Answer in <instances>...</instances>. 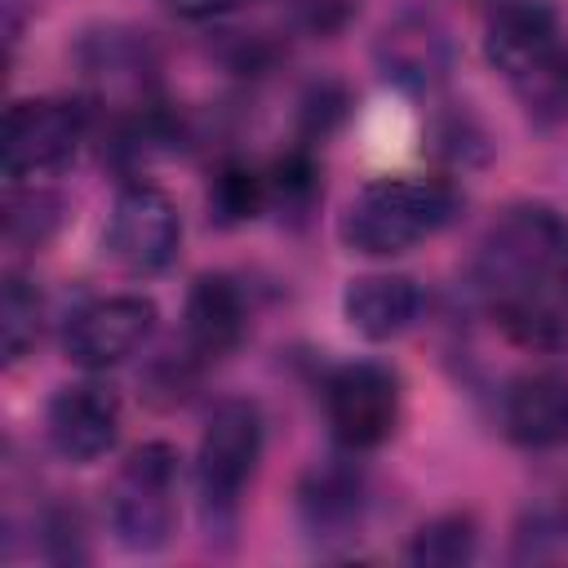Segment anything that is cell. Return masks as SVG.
Instances as JSON below:
<instances>
[{"label":"cell","instance_id":"cell-14","mask_svg":"<svg viewBox=\"0 0 568 568\" xmlns=\"http://www.w3.org/2000/svg\"><path fill=\"white\" fill-rule=\"evenodd\" d=\"M342 315L346 324L368 337V342H390L399 333H408L422 315V288L408 275H390V271H373L346 284L342 293Z\"/></svg>","mask_w":568,"mask_h":568},{"label":"cell","instance_id":"cell-12","mask_svg":"<svg viewBox=\"0 0 568 568\" xmlns=\"http://www.w3.org/2000/svg\"><path fill=\"white\" fill-rule=\"evenodd\" d=\"M373 53L382 75L395 80L399 89H435L453 67L448 27L426 9H408L395 22H386Z\"/></svg>","mask_w":568,"mask_h":568},{"label":"cell","instance_id":"cell-7","mask_svg":"<svg viewBox=\"0 0 568 568\" xmlns=\"http://www.w3.org/2000/svg\"><path fill=\"white\" fill-rule=\"evenodd\" d=\"M155 328V302L142 293H115V297H98L89 306H80L67 324V359L102 373L124 364L129 355L142 351V342Z\"/></svg>","mask_w":568,"mask_h":568},{"label":"cell","instance_id":"cell-26","mask_svg":"<svg viewBox=\"0 0 568 568\" xmlns=\"http://www.w3.org/2000/svg\"><path fill=\"white\" fill-rule=\"evenodd\" d=\"M342 115H346V93L337 84H315L306 93V102H302V129H306V138H328Z\"/></svg>","mask_w":568,"mask_h":568},{"label":"cell","instance_id":"cell-9","mask_svg":"<svg viewBox=\"0 0 568 568\" xmlns=\"http://www.w3.org/2000/svg\"><path fill=\"white\" fill-rule=\"evenodd\" d=\"M115 439H120V395L111 386L75 382L49 399V444L67 462L89 466L106 457Z\"/></svg>","mask_w":568,"mask_h":568},{"label":"cell","instance_id":"cell-10","mask_svg":"<svg viewBox=\"0 0 568 568\" xmlns=\"http://www.w3.org/2000/svg\"><path fill=\"white\" fill-rule=\"evenodd\" d=\"M497 328L524 351H559L568 346V271L537 275L488 293Z\"/></svg>","mask_w":568,"mask_h":568},{"label":"cell","instance_id":"cell-23","mask_svg":"<svg viewBox=\"0 0 568 568\" xmlns=\"http://www.w3.org/2000/svg\"><path fill=\"white\" fill-rule=\"evenodd\" d=\"M266 186H271V200H280L284 209H293V213L311 209V200H315V191H320L311 155H306V151H293V155H284V160L271 169Z\"/></svg>","mask_w":568,"mask_h":568},{"label":"cell","instance_id":"cell-24","mask_svg":"<svg viewBox=\"0 0 568 568\" xmlns=\"http://www.w3.org/2000/svg\"><path fill=\"white\" fill-rule=\"evenodd\" d=\"M288 13L293 22L306 31V36H342L355 18V0H288Z\"/></svg>","mask_w":568,"mask_h":568},{"label":"cell","instance_id":"cell-19","mask_svg":"<svg viewBox=\"0 0 568 568\" xmlns=\"http://www.w3.org/2000/svg\"><path fill=\"white\" fill-rule=\"evenodd\" d=\"M266 200H271V186L248 164H222L213 186H209V209L222 226H240V222L257 217L266 209Z\"/></svg>","mask_w":568,"mask_h":568},{"label":"cell","instance_id":"cell-20","mask_svg":"<svg viewBox=\"0 0 568 568\" xmlns=\"http://www.w3.org/2000/svg\"><path fill=\"white\" fill-rule=\"evenodd\" d=\"M40 337V293L22 280L9 275L4 293H0V342H4V359L18 364Z\"/></svg>","mask_w":568,"mask_h":568},{"label":"cell","instance_id":"cell-21","mask_svg":"<svg viewBox=\"0 0 568 568\" xmlns=\"http://www.w3.org/2000/svg\"><path fill=\"white\" fill-rule=\"evenodd\" d=\"M62 222V200L53 191H27V195H9L4 209V235L18 248H40Z\"/></svg>","mask_w":568,"mask_h":568},{"label":"cell","instance_id":"cell-28","mask_svg":"<svg viewBox=\"0 0 568 568\" xmlns=\"http://www.w3.org/2000/svg\"><path fill=\"white\" fill-rule=\"evenodd\" d=\"M493 4H497V0H493Z\"/></svg>","mask_w":568,"mask_h":568},{"label":"cell","instance_id":"cell-22","mask_svg":"<svg viewBox=\"0 0 568 568\" xmlns=\"http://www.w3.org/2000/svg\"><path fill=\"white\" fill-rule=\"evenodd\" d=\"M524 106L532 120H568V49H559L555 58H546L537 71H528L524 80H515Z\"/></svg>","mask_w":568,"mask_h":568},{"label":"cell","instance_id":"cell-3","mask_svg":"<svg viewBox=\"0 0 568 568\" xmlns=\"http://www.w3.org/2000/svg\"><path fill=\"white\" fill-rule=\"evenodd\" d=\"M173 484H178V453L160 439L129 453L111 488V528L124 550L151 555L173 537Z\"/></svg>","mask_w":568,"mask_h":568},{"label":"cell","instance_id":"cell-15","mask_svg":"<svg viewBox=\"0 0 568 568\" xmlns=\"http://www.w3.org/2000/svg\"><path fill=\"white\" fill-rule=\"evenodd\" d=\"M182 333H186V355L191 359H217V355H226L240 342V333H244L240 288L226 275H200L191 284V293H186Z\"/></svg>","mask_w":568,"mask_h":568},{"label":"cell","instance_id":"cell-8","mask_svg":"<svg viewBox=\"0 0 568 568\" xmlns=\"http://www.w3.org/2000/svg\"><path fill=\"white\" fill-rule=\"evenodd\" d=\"M328 426L346 448H377L399 417V382L382 364H346L324 386Z\"/></svg>","mask_w":568,"mask_h":568},{"label":"cell","instance_id":"cell-4","mask_svg":"<svg viewBox=\"0 0 568 568\" xmlns=\"http://www.w3.org/2000/svg\"><path fill=\"white\" fill-rule=\"evenodd\" d=\"M555 271H568V222L546 204L510 209L488 231V240L479 248V288H484V297L506 288V284L555 275Z\"/></svg>","mask_w":568,"mask_h":568},{"label":"cell","instance_id":"cell-13","mask_svg":"<svg viewBox=\"0 0 568 568\" xmlns=\"http://www.w3.org/2000/svg\"><path fill=\"white\" fill-rule=\"evenodd\" d=\"M506 435L524 448L568 444V377L564 373H524L501 395Z\"/></svg>","mask_w":568,"mask_h":568},{"label":"cell","instance_id":"cell-11","mask_svg":"<svg viewBox=\"0 0 568 568\" xmlns=\"http://www.w3.org/2000/svg\"><path fill=\"white\" fill-rule=\"evenodd\" d=\"M559 44V18L546 0H497L493 18L484 27V58L515 84L528 71H537L546 58H555Z\"/></svg>","mask_w":568,"mask_h":568},{"label":"cell","instance_id":"cell-16","mask_svg":"<svg viewBox=\"0 0 568 568\" xmlns=\"http://www.w3.org/2000/svg\"><path fill=\"white\" fill-rule=\"evenodd\" d=\"M297 515L311 537H355L364 519V479L346 466H320L297 488Z\"/></svg>","mask_w":568,"mask_h":568},{"label":"cell","instance_id":"cell-27","mask_svg":"<svg viewBox=\"0 0 568 568\" xmlns=\"http://www.w3.org/2000/svg\"><path fill=\"white\" fill-rule=\"evenodd\" d=\"M240 4H244V0H169V9L182 13V18H191V22H200V18H222V13L240 9Z\"/></svg>","mask_w":568,"mask_h":568},{"label":"cell","instance_id":"cell-18","mask_svg":"<svg viewBox=\"0 0 568 568\" xmlns=\"http://www.w3.org/2000/svg\"><path fill=\"white\" fill-rule=\"evenodd\" d=\"M475 546H479V528L466 510H448V515H435L426 519L413 541H408V564L417 568H457L466 559H475Z\"/></svg>","mask_w":568,"mask_h":568},{"label":"cell","instance_id":"cell-2","mask_svg":"<svg viewBox=\"0 0 568 568\" xmlns=\"http://www.w3.org/2000/svg\"><path fill=\"white\" fill-rule=\"evenodd\" d=\"M262 462V413L253 399H222L204 422L195 453V484L209 528H231L244 484Z\"/></svg>","mask_w":568,"mask_h":568},{"label":"cell","instance_id":"cell-6","mask_svg":"<svg viewBox=\"0 0 568 568\" xmlns=\"http://www.w3.org/2000/svg\"><path fill=\"white\" fill-rule=\"evenodd\" d=\"M84 138V111L58 98H27L4 111V178L27 182L62 169Z\"/></svg>","mask_w":568,"mask_h":568},{"label":"cell","instance_id":"cell-1","mask_svg":"<svg viewBox=\"0 0 568 568\" xmlns=\"http://www.w3.org/2000/svg\"><path fill=\"white\" fill-rule=\"evenodd\" d=\"M457 213V191L430 178H377L342 213V244L364 257H395L430 240Z\"/></svg>","mask_w":568,"mask_h":568},{"label":"cell","instance_id":"cell-17","mask_svg":"<svg viewBox=\"0 0 568 568\" xmlns=\"http://www.w3.org/2000/svg\"><path fill=\"white\" fill-rule=\"evenodd\" d=\"M80 62L89 75H98L111 89H142L151 58H146V40H138L133 31H93L80 44Z\"/></svg>","mask_w":568,"mask_h":568},{"label":"cell","instance_id":"cell-5","mask_svg":"<svg viewBox=\"0 0 568 568\" xmlns=\"http://www.w3.org/2000/svg\"><path fill=\"white\" fill-rule=\"evenodd\" d=\"M182 244V217L173 200L151 182L120 186L106 222V253L129 275H160Z\"/></svg>","mask_w":568,"mask_h":568},{"label":"cell","instance_id":"cell-25","mask_svg":"<svg viewBox=\"0 0 568 568\" xmlns=\"http://www.w3.org/2000/svg\"><path fill=\"white\" fill-rule=\"evenodd\" d=\"M44 555L53 564H80V559H89L84 528H80V515L75 510H53L44 519Z\"/></svg>","mask_w":568,"mask_h":568}]
</instances>
